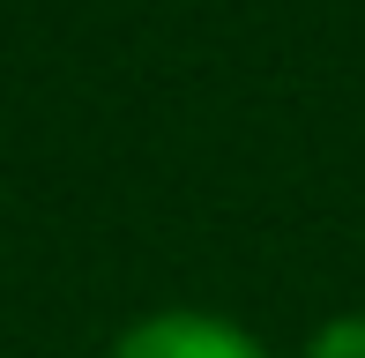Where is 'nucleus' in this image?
<instances>
[{
    "instance_id": "obj_1",
    "label": "nucleus",
    "mask_w": 365,
    "mask_h": 358,
    "mask_svg": "<svg viewBox=\"0 0 365 358\" xmlns=\"http://www.w3.org/2000/svg\"><path fill=\"white\" fill-rule=\"evenodd\" d=\"M112 358H269V351L217 314H157L142 329H127Z\"/></svg>"
},
{
    "instance_id": "obj_2",
    "label": "nucleus",
    "mask_w": 365,
    "mask_h": 358,
    "mask_svg": "<svg viewBox=\"0 0 365 358\" xmlns=\"http://www.w3.org/2000/svg\"><path fill=\"white\" fill-rule=\"evenodd\" d=\"M306 358H365V314L328 321V329L313 336V351H306Z\"/></svg>"
}]
</instances>
